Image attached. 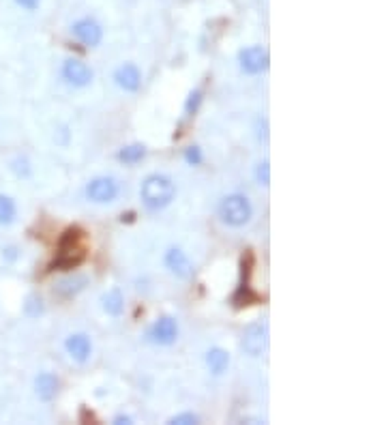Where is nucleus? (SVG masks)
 I'll use <instances>...</instances> for the list:
<instances>
[{"label":"nucleus","instance_id":"5","mask_svg":"<svg viewBox=\"0 0 386 425\" xmlns=\"http://www.w3.org/2000/svg\"><path fill=\"white\" fill-rule=\"evenodd\" d=\"M243 350L249 355V357H262V352L266 350L268 346V324L264 320H256L251 322L245 333H243V342H240Z\"/></svg>","mask_w":386,"mask_h":425},{"label":"nucleus","instance_id":"25","mask_svg":"<svg viewBox=\"0 0 386 425\" xmlns=\"http://www.w3.org/2000/svg\"><path fill=\"white\" fill-rule=\"evenodd\" d=\"M15 3H18L22 9H26V11H35V9H39L41 0H15Z\"/></svg>","mask_w":386,"mask_h":425},{"label":"nucleus","instance_id":"21","mask_svg":"<svg viewBox=\"0 0 386 425\" xmlns=\"http://www.w3.org/2000/svg\"><path fill=\"white\" fill-rule=\"evenodd\" d=\"M256 178H258V183L264 185V187L270 185V168H268V161L258 164V168H256Z\"/></svg>","mask_w":386,"mask_h":425},{"label":"nucleus","instance_id":"22","mask_svg":"<svg viewBox=\"0 0 386 425\" xmlns=\"http://www.w3.org/2000/svg\"><path fill=\"white\" fill-rule=\"evenodd\" d=\"M26 314L28 316H39L43 314V301L39 297H28L26 301Z\"/></svg>","mask_w":386,"mask_h":425},{"label":"nucleus","instance_id":"16","mask_svg":"<svg viewBox=\"0 0 386 425\" xmlns=\"http://www.w3.org/2000/svg\"><path fill=\"white\" fill-rule=\"evenodd\" d=\"M116 157H118V161L133 166V164H137V161H142L144 157H147V147H144V144H129V147H123Z\"/></svg>","mask_w":386,"mask_h":425},{"label":"nucleus","instance_id":"12","mask_svg":"<svg viewBox=\"0 0 386 425\" xmlns=\"http://www.w3.org/2000/svg\"><path fill=\"white\" fill-rule=\"evenodd\" d=\"M58 387H61V381L52 371H41L35 381V391H37L39 400H43V402H52L58 393Z\"/></svg>","mask_w":386,"mask_h":425},{"label":"nucleus","instance_id":"7","mask_svg":"<svg viewBox=\"0 0 386 425\" xmlns=\"http://www.w3.org/2000/svg\"><path fill=\"white\" fill-rule=\"evenodd\" d=\"M71 30H73L75 39H77L80 43H84L86 47H96V45L104 41V28H101L99 22L92 20V18H82V20H77V22L71 26Z\"/></svg>","mask_w":386,"mask_h":425},{"label":"nucleus","instance_id":"8","mask_svg":"<svg viewBox=\"0 0 386 425\" xmlns=\"http://www.w3.org/2000/svg\"><path fill=\"white\" fill-rule=\"evenodd\" d=\"M63 78L67 80V84H71L75 88H86L92 82L94 73H92V69L84 61H80V58H67L63 63Z\"/></svg>","mask_w":386,"mask_h":425},{"label":"nucleus","instance_id":"26","mask_svg":"<svg viewBox=\"0 0 386 425\" xmlns=\"http://www.w3.org/2000/svg\"><path fill=\"white\" fill-rule=\"evenodd\" d=\"M114 423H116V425H129V423H131V417H116Z\"/></svg>","mask_w":386,"mask_h":425},{"label":"nucleus","instance_id":"2","mask_svg":"<svg viewBox=\"0 0 386 425\" xmlns=\"http://www.w3.org/2000/svg\"><path fill=\"white\" fill-rule=\"evenodd\" d=\"M219 217L230 228H243L254 217V207L247 196L243 194H230L219 204Z\"/></svg>","mask_w":386,"mask_h":425},{"label":"nucleus","instance_id":"19","mask_svg":"<svg viewBox=\"0 0 386 425\" xmlns=\"http://www.w3.org/2000/svg\"><path fill=\"white\" fill-rule=\"evenodd\" d=\"M202 99H204V97H202V90H191L189 99H187V104H185V112H187L189 116H193V114L198 112Z\"/></svg>","mask_w":386,"mask_h":425},{"label":"nucleus","instance_id":"17","mask_svg":"<svg viewBox=\"0 0 386 425\" xmlns=\"http://www.w3.org/2000/svg\"><path fill=\"white\" fill-rule=\"evenodd\" d=\"M123 307H125V299H123V292L118 288L110 290L106 297H104V309L110 314V316H120L123 314Z\"/></svg>","mask_w":386,"mask_h":425},{"label":"nucleus","instance_id":"13","mask_svg":"<svg viewBox=\"0 0 386 425\" xmlns=\"http://www.w3.org/2000/svg\"><path fill=\"white\" fill-rule=\"evenodd\" d=\"M114 80H116V84H118L123 90H127V92H135V90L142 86V73H139V69H137L135 65H131V63L118 67L116 73H114Z\"/></svg>","mask_w":386,"mask_h":425},{"label":"nucleus","instance_id":"3","mask_svg":"<svg viewBox=\"0 0 386 425\" xmlns=\"http://www.w3.org/2000/svg\"><path fill=\"white\" fill-rule=\"evenodd\" d=\"M82 239H84V236H82L80 230H67L65 236H63V241H61V254H58L54 266H58L63 271L77 266L86 256Z\"/></svg>","mask_w":386,"mask_h":425},{"label":"nucleus","instance_id":"1","mask_svg":"<svg viewBox=\"0 0 386 425\" xmlns=\"http://www.w3.org/2000/svg\"><path fill=\"white\" fill-rule=\"evenodd\" d=\"M142 202L151 211L166 209L176 196V183L168 174H151L142 183Z\"/></svg>","mask_w":386,"mask_h":425},{"label":"nucleus","instance_id":"4","mask_svg":"<svg viewBox=\"0 0 386 425\" xmlns=\"http://www.w3.org/2000/svg\"><path fill=\"white\" fill-rule=\"evenodd\" d=\"M120 185L114 176H96L86 185V198L94 204H110L118 198Z\"/></svg>","mask_w":386,"mask_h":425},{"label":"nucleus","instance_id":"6","mask_svg":"<svg viewBox=\"0 0 386 425\" xmlns=\"http://www.w3.org/2000/svg\"><path fill=\"white\" fill-rule=\"evenodd\" d=\"M238 63H240V69L249 75L264 73L268 69V52L260 45H249V47H245V50H240Z\"/></svg>","mask_w":386,"mask_h":425},{"label":"nucleus","instance_id":"23","mask_svg":"<svg viewBox=\"0 0 386 425\" xmlns=\"http://www.w3.org/2000/svg\"><path fill=\"white\" fill-rule=\"evenodd\" d=\"M185 159L189 166H200L202 164V151L198 147H189L187 153H185Z\"/></svg>","mask_w":386,"mask_h":425},{"label":"nucleus","instance_id":"9","mask_svg":"<svg viewBox=\"0 0 386 425\" xmlns=\"http://www.w3.org/2000/svg\"><path fill=\"white\" fill-rule=\"evenodd\" d=\"M178 338V322L172 316H161L149 331V340L159 346H170Z\"/></svg>","mask_w":386,"mask_h":425},{"label":"nucleus","instance_id":"14","mask_svg":"<svg viewBox=\"0 0 386 425\" xmlns=\"http://www.w3.org/2000/svg\"><path fill=\"white\" fill-rule=\"evenodd\" d=\"M206 365H208V369H211L215 376H221V374L228 369V365H230V355H228V350H223V348H219V346L211 348V350L206 352Z\"/></svg>","mask_w":386,"mask_h":425},{"label":"nucleus","instance_id":"11","mask_svg":"<svg viewBox=\"0 0 386 425\" xmlns=\"http://www.w3.org/2000/svg\"><path fill=\"white\" fill-rule=\"evenodd\" d=\"M65 350L69 352L71 359H75L77 363H84L92 355V342H90V338L86 333H73V335L67 338Z\"/></svg>","mask_w":386,"mask_h":425},{"label":"nucleus","instance_id":"20","mask_svg":"<svg viewBox=\"0 0 386 425\" xmlns=\"http://www.w3.org/2000/svg\"><path fill=\"white\" fill-rule=\"evenodd\" d=\"M168 423L170 425H196V423H200V417L193 412H180V414H174Z\"/></svg>","mask_w":386,"mask_h":425},{"label":"nucleus","instance_id":"18","mask_svg":"<svg viewBox=\"0 0 386 425\" xmlns=\"http://www.w3.org/2000/svg\"><path fill=\"white\" fill-rule=\"evenodd\" d=\"M15 215H18V207L13 202V198L0 194V223L3 226H9L15 221Z\"/></svg>","mask_w":386,"mask_h":425},{"label":"nucleus","instance_id":"10","mask_svg":"<svg viewBox=\"0 0 386 425\" xmlns=\"http://www.w3.org/2000/svg\"><path fill=\"white\" fill-rule=\"evenodd\" d=\"M163 262H166L168 271L178 279H191L193 273H196L193 262L189 260V256L180 247H170L163 256Z\"/></svg>","mask_w":386,"mask_h":425},{"label":"nucleus","instance_id":"15","mask_svg":"<svg viewBox=\"0 0 386 425\" xmlns=\"http://www.w3.org/2000/svg\"><path fill=\"white\" fill-rule=\"evenodd\" d=\"M86 277H69V279H63L58 286H56V292L63 297V299H71L75 295H80L84 288H86Z\"/></svg>","mask_w":386,"mask_h":425},{"label":"nucleus","instance_id":"24","mask_svg":"<svg viewBox=\"0 0 386 425\" xmlns=\"http://www.w3.org/2000/svg\"><path fill=\"white\" fill-rule=\"evenodd\" d=\"M11 170L18 174V176H30V164L26 161V159H15L13 161V166H11Z\"/></svg>","mask_w":386,"mask_h":425}]
</instances>
